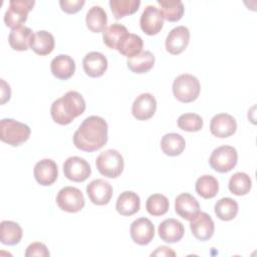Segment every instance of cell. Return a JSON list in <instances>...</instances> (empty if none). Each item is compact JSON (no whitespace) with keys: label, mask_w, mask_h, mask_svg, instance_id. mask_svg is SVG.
<instances>
[{"label":"cell","mask_w":257,"mask_h":257,"mask_svg":"<svg viewBox=\"0 0 257 257\" xmlns=\"http://www.w3.org/2000/svg\"><path fill=\"white\" fill-rule=\"evenodd\" d=\"M190 228L196 239L200 241H207L214 235L215 224L209 214L200 211L190 221Z\"/></svg>","instance_id":"7c38bea8"},{"label":"cell","mask_w":257,"mask_h":257,"mask_svg":"<svg viewBox=\"0 0 257 257\" xmlns=\"http://www.w3.org/2000/svg\"><path fill=\"white\" fill-rule=\"evenodd\" d=\"M85 4L84 0H60L59 5L61 10L68 14H74L82 9Z\"/></svg>","instance_id":"f35d334b"},{"label":"cell","mask_w":257,"mask_h":257,"mask_svg":"<svg viewBox=\"0 0 257 257\" xmlns=\"http://www.w3.org/2000/svg\"><path fill=\"white\" fill-rule=\"evenodd\" d=\"M85 107L86 104L83 96L77 91L69 90L52 102L50 114L56 123L66 125L75 117L81 115Z\"/></svg>","instance_id":"7a4b0ae2"},{"label":"cell","mask_w":257,"mask_h":257,"mask_svg":"<svg viewBox=\"0 0 257 257\" xmlns=\"http://www.w3.org/2000/svg\"><path fill=\"white\" fill-rule=\"evenodd\" d=\"M158 233L160 238L167 243L179 242L185 233L184 225L173 218L164 220L158 228Z\"/></svg>","instance_id":"ffe728a7"},{"label":"cell","mask_w":257,"mask_h":257,"mask_svg":"<svg viewBox=\"0 0 257 257\" xmlns=\"http://www.w3.org/2000/svg\"><path fill=\"white\" fill-rule=\"evenodd\" d=\"M30 127L13 118H3L0 121V140L10 145L18 147L24 144L30 137Z\"/></svg>","instance_id":"3957f363"},{"label":"cell","mask_w":257,"mask_h":257,"mask_svg":"<svg viewBox=\"0 0 257 257\" xmlns=\"http://www.w3.org/2000/svg\"><path fill=\"white\" fill-rule=\"evenodd\" d=\"M237 130L236 119L229 113L215 114L210 122V132L213 136L225 139L235 134Z\"/></svg>","instance_id":"2e32d148"},{"label":"cell","mask_w":257,"mask_h":257,"mask_svg":"<svg viewBox=\"0 0 257 257\" xmlns=\"http://www.w3.org/2000/svg\"><path fill=\"white\" fill-rule=\"evenodd\" d=\"M154 64H155V56L149 50L142 51L140 54H138L133 58H128L126 61V65L128 69L132 72L138 73V74L147 73L154 67Z\"/></svg>","instance_id":"f1b7e54d"},{"label":"cell","mask_w":257,"mask_h":257,"mask_svg":"<svg viewBox=\"0 0 257 257\" xmlns=\"http://www.w3.org/2000/svg\"><path fill=\"white\" fill-rule=\"evenodd\" d=\"M108 126L104 118L90 115L82 120L73 134V145L83 152H94L107 143Z\"/></svg>","instance_id":"6da1fadb"},{"label":"cell","mask_w":257,"mask_h":257,"mask_svg":"<svg viewBox=\"0 0 257 257\" xmlns=\"http://www.w3.org/2000/svg\"><path fill=\"white\" fill-rule=\"evenodd\" d=\"M130 233L131 238L135 243L145 246L150 244L155 237V226L150 219L142 217L131 224Z\"/></svg>","instance_id":"8fae6325"},{"label":"cell","mask_w":257,"mask_h":257,"mask_svg":"<svg viewBox=\"0 0 257 257\" xmlns=\"http://www.w3.org/2000/svg\"><path fill=\"white\" fill-rule=\"evenodd\" d=\"M195 189L200 197L204 199H212L218 194L219 183L215 177L204 175L197 179Z\"/></svg>","instance_id":"f546056e"},{"label":"cell","mask_w":257,"mask_h":257,"mask_svg":"<svg viewBox=\"0 0 257 257\" xmlns=\"http://www.w3.org/2000/svg\"><path fill=\"white\" fill-rule=\"evenodd\" d=\"M85 23L87 28L91 32H103V30L106 28L107 23L106 12L100 6H92L86 13Z\"/></svg>","instance_id":"83f0119b"},{"label":"cell","mask_w":257,"mask_h":257,"mask_svg":"<svg viewBox=\"0 0 257 257\" xmlns=\"http://www.w3.org/2000/svg\"><path fill=\"white\" fill-rule=\"evenodd\" d=\"M170 207L168 198L162 194L151 195L146 202V209L152 216L159 217L165 215Z\"/></svg>","instance_id":"d590c367"},{"label":"cell","mask_w":257,"mask_h":257,"mask_svg":"<svg viewBox=\"0 0 257 257\" xmlns=\"http://www.w3.org/2000/svg\"><path fill=\"white\" fill-rule=\"evenodd\" d=\"M33 175L39 185L50 186L57 180V165L51 159H43L35 164Z\"/></svg>","instance_id":"e0dca14e"},{"label":"cell","mask_w":257,"mask_h":257,"mask_svg":"<svg viewBox=\"0 0 257 257\" xmlns=\"http://www.w3.org/2000/svg\"><path fill=\"white\" fill-rule=\"evenodd\" d=\"M107 64L106 57L97 51L88 52L82 59L83 70L89 77H99L103 75L107 69Z\"/></svg>","instance_id":"ac0fdd59"},{"label":"cell","mask_w":257,"mask_h":257,"mask_svg":"<svg viewBox=\"0 0 257 257\" xmlns=\"http://www.w3.org/2000/svg\"><path fill=\"white\" fill-rule=\"evenodd\" d=\"M1 82V104H4L6 101L10 99L11 96V89L8 83L4 79L0 80Z\"/></svg>","instance_id":"ab89813d"},{"label":"cell","mask_w":257,"mask_h":257,"mask_svg":"<svg viewBox=\"0 0 257 257\" xmlns=\"http://www.w3.org/2000/svg\"><path fill=\"white\" fill-rule=\"evenodd\" d=\"M176 253L174 250H172V248L168 247V246H161L158 247L156 249V251H154L151 256H175Z\"/></svg>","instance_id":"60d3db41"},{"label":"cell","mask_w":257,"mask_h":257,"mask_svg":"<svg viewBox=\"0 0 257 257\" xmlns=\"http://www.w3.org/2000/svg\"><path fill=\"white\" fill-rule=\"evenodd\" d=\"M141 208L140 196L133 191L122 192L116 200L115 209L121 216H132Z\"/></svg>","instance_id":"7402d4cb"},{"label":"cell","mask_w":257,"mask_h":257,"mask_svg":"<svg viewBox=\"0 0 257 257\" xmlns=\"http://www.w3.org/2000/svg\"><path fill=\"white\" fill-rule=\"evenodd\" d=\"M34 4L35 1L33 0H10L9 7L4 15L5 25L12 29L22 26Z\"/></svg>","instance_id":"52a82bcc"},{"label":"cell","mask_w":257,"mask_h":257,"mask_svg":"<svg viewBox=\"0 0 257 257\" xmlns=\"http://www.w3.org/2000/svg\"><path fill=\"white\" fill-rule=\"evenodd\" d=\"M50 255L47 247L45 244L40 243V242H33L31 243L27 248L25 252L26 257H48Z\"/></svg>","instance_id":"74e56055"},{"label":"cell","mask_w":257,"mask_h":257,"mask_svg":"<svg viewBox=\"0 0 257 257\" xmlns=\"http://www.w3.org/2000/svg\"><path fill=\"white\" fill-rule=\"evenodd\" d=\"M55 41L53 35L45 30L36 31L30 41V48L38 55L50 54L54 49Z\"/></svg>","instance_id":"603a6c76"},{"label":"cell","mask_w":257,"mask_h":257,"mask_svg":"<svg viewBox=\"0 0 257 257\" xmlns=\"http://www.w3.org/2000/svg\"><path fill=\"white\" fill-rule=\"evenodd\" d=\"M177 124L179 128L185 131V132H199L204 124L203 118L193 112H188V113H183L179 116L177 120Z\"/></svg>","instance_id":"8d00e7d4"},{"label":"cell","mask_w":257,"mask_h":257,"mask_svg":"<svg viewBox=\"0 0 257 257\" xmlns=\"http://www.w3.org/2000/svg\"><path fill=\"white\" fill-rule=\"evenodd\" d=\"M144 42L141 36L134 34V33H127L117 44L116 50L123 56L127 58H133L140 54L143 50Z\"/></svg>","instance_id":"484cf974"},{"label":"cell","mask_w":257,"mask_h":257,"mask_svg":"<svg viewBox=\"0 0 257 257\" xmlns=\"http://www.w3.org/2000/svg\"><path fill=\"white\" fill-rule=\"evenodd\" d=\"M190 42V31L186 26H177L173 28L165 42L166 49L169 53L173 55H178L182 53L188 46Z\"/></svg>","instance_id":"4fadbf2b"},{"label":"cell","mask_w":257,"mask_h":257,"mask_svg":"<svg viewBox=\"0 0 257 257\" xmlns=\"http://www.w3.org/2000/svg\"><path fill=\"white\" fill-rule=\"evenodd\" d=\"M158 4L161 6L160 10L164 16V19L169 22L179 21L184 14V4L180 0H158Z\"/></svg>","instance_id":"4dcf8cb0"},{"label":"cell","mask_w":257,"mask_h":257,"mask_svg":"<svg viewBox=\"0 0 257 257\" xmlns=\"http://www.w3.org/2000/svg\"><path fill=\"white\" fill-rule=\"evenodd\" d=\"M201 85L199 79L189 73L178 75L173 82V93L176 99L189 103L196 100L200 94Z\"/></svg>","instance_id":"277c9868"},{"label":"cell","mask_w":257,"mask_h":257,"mask_svg":"<svg viewBox=\"0 0 257 257\" xmlns=\"http://www.w3.org/2000/svg\"><path fill=\"white\" fill-rule=\"evenodd\" d=\"M252 187V181L246 173L237 172L229 180V191L236 196L247 195Z\"/></svg>","instance_id":"836d02e7"},{"label":"cell","mask_w":257,"mask_h":257,"mask_svg":"<svg viewBox=\"0 0 257 257\" xmlns=\"http://www.w3.org/2000/svg\"><path fill=\"white\" fill-rule=\"evenodd\" d=\"M33 31L27 26H20L12 29L8 36V41L12 49L17 51H25L30 47V41Z\"/></svg>","instance_id":"cb8c5ba5"},{"label":"cell","mask_w":257,"mask_h":257,"mask_svg":"<svg viewBox=\"0 0 257 257\" xmlns=\"http://www.w3.org/2000/svg\"><path fill=\"white\" fill-rule=\"evenodd\" d=\"M23 236L20 225L13 221H2L0 224V241L4 245L14 246L18 244Z\"/></svg>","instance_id":"d4e9b609"},{"label":"cell","mask_w":257,"mask_h":257,"mask_svg":"<svg viewBox=\"0 0 257 257\" xmlns=\"http://www.w3.org/2000/svg\"><path fill=\"white\" fill-rule=\"evenodd\" d=\"M157 110V100L151 93H141L134 100L132 113L138 120H147L153 117Z\"/></svg>","instance_id":"9a60e30c"},{"label":"cell","mask_w":257,"mask_h":257,"mask_svg":"<svg viewBox=\"0 0 257 257\" xmlns=\"http://www.w3.org/2000/svg\"><path fill=\"white\" fill-rule=\"evenodd\" d=\"M86 194L91 203L103 206L108 204L112 197V187L107 181L96 179L86 186Z\"/></svg>","instance_id":"5bb4252c"},{"label":"cell","mask_w":257,"mask_h":257,"mask_svg":"<svg viewBox=\"0 0 257 257\" xmlns=\"http://www.w3.org/2000/svg\"><path fill=\"white\" fill-rule=\"evenodd\" d=\"M56 204L62 211L77 213L82 210L85 200L81 191L75 187H64L57 193Z\"/></svg>","instance_id":"ba28073f"},{"label":"cell","mask_w":257,"mask_h":257,"mask_svg":"<svg viewBox=\"0 0 257 257\" xmlns=\"http://www.w3.org/2000/svg\"><path fill=\"white\" fill-rule=\"evenodd\" d=\"M238 162V153L231 146H221L216 148L210 158V167L218 173H228L235 168Z\"/></svg>","instance_id":"8992f818"},{"label":"cell","mask_w":257,"mask_h":257,"mask_svg":"<svg viewBox=\"0 0 257 257\" xmlns=\"http://www.w3.org/2000/svg\"><path fill=\"white\" fill-rule=\"evenodd\" d=\"M95 166L100 175L114 179L120 176L124 168L123 158L115 150L109 149L101 152L95 161Z\"/></svg>","instance_id":"5b68a950"},{"label":"cell","mask_w":257,"mask_h":257,"mask_svg":"<svg viewBox=\"0 0 257 257\" xmlns=\"http://www.w3.org/2000/svg\"><path fill=\"white\" fill-rule=\"evenodd\" d=\"M164 20L160 8L155 5H148L141 15L140 26L147 35H156L162 30Z\"/></svg>","instance_id":"30bf717a"},{"label":"cell","mask_w":257,"mask_h":257,"mask_svg":"<svg viewBox=\"0 0 257 257\" xmlns=\"http://www.w3.org/2000/svg\"><path fill=\"white\" fill-rule=\"evenodd\" d=\"M175 211L183 219L191 221L200 212V205L194 196L182 193L175 200Z\"/></svg>","instance_id":"d6986e66"},{"label":"cell","mask_w":257,"mask_h":257,"mask_svg":"<svg viewBox=\"0 0 257 257\" xmlns=\"http://www.w3.org/2000/svg\"><path fill=\"white\" fill-rule=\"evenodd\" d=\"M238 203L229 197L218 200L214 206L216 216L222 221H231L238 214Z\"/></svg>","instance_id":"1f68e13d"},{"label":"cell","mask_w":257,"mask_h":257,"mask_svg":"<svg viewBox=\"0 0 257 257\" xmlns=\"http://www.w3.org/2000/svg\"><path fill=\"white\" fill-rule=\"evenodd\" d=\"M141 5L140 0H110L109 7L115 19L136 13Z\"/></svg>","instance_id":"e575fe53"},{"label":"cell","mask_w":257,"mask_h":257,"mask_svg":"<svg viewBox=\"0 0 257 257\" xmlns=\"http://www.w3.org/2000/svg\"><path fill=\"white\" fill-rule=\"evenodd\" d=\"M63 174L69 181L80 183L84 182L91 174L89 164L82 158L69 157L63 164Z\"/></svg>","instance_id":"9c48e42d"},{"label":"cell","mask_w":257,"mask_h":257,"mask_svg":"<svg viewBox=\"0 0 257 257\" xmlns=\"http://www.w3.org/2000/svg\"><path fill=\"white\" fill-rule=\"evenodd\" d=\"M186 148L185 139L176 133H170L163 136L161 140V149L163 153L170 157L180 156Z\"/></svg>","instance_id":"4316f807"},{"label":"cell","mask_w":257,"mask_h":257,"mask_svg":"<svg viewBox=\"0 0 257 257\" xmlns=\"http://www.w3.org/2000/svg\"><path fill=\"white\" fill-rule=\"evenodd\" d=\"M128 33L126 27L119 23H113L102 32L103 43L110 49H116L119 41Z\"/></svg>","instance_id":"d6a6232c"},{"label":"cell","mask_w":257,"mask_h":257,"mask_svg":"<svg viewBox=\"0 0 257 257\" xmlns=\"http://www.w3.org/2000/svg\"><path fill=\"white\" fill-rule=\"evenodd\" d=\"M50 70L54 77L61 80H66L74 74L75 62L69 55L59 54L51 60Z\"/></svg>","instance_id":"44dd1931"}]
</instances>
